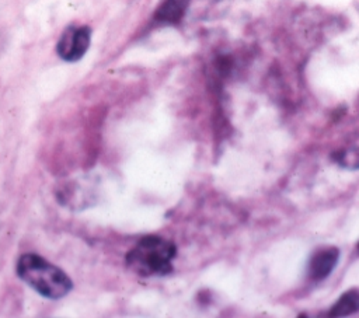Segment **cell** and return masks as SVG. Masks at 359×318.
<instances>
[{"label":"cell","instance_id":"6da1fadb","mask_svg":"<svg viewBox=\"0 0 359 318\" xmlns=\"http://www.w3.org/2000/svg\"><path fill=\"white\" fill-rule=\"evenodd\" d=\"M15 272L24 283L50 300L62 298L73 289L69 275L38 254H22L17 261Z\"/></svg>","mask_w":359,"mask_h":318},{"label":"cell","instance_id":"7a4b0ae2","mask_svg":"<svg viewBox=\"0 0 359 318\" xmlns=\"http://www.w3.org/2000/svg\"><path fill=\"white\" fill-rule=\"evenodd\" d=\"M175 256L174 242L160 235H146L126 254L125 262L139 276H165L172 272Z\"/></svg>","mask_w":359,"mask_h":318},{"label":"cell","instance_id":"3957f363","mask_svg":"<svg viewBox=\"0 0 359 318\" xmlns=\"http://www.w3.org/2000/svg\"><path fill=\"white\" fill-rule=\"evenodd\" d=\"M91 29L90 27H69L60 36L56 50L66 62H76L84 56L90 46Z\"/></svg>","mask_w":359,"mask_h":318},{"label":"cell","instance_id":"277c9868","mask_svg":"<svg viewBox=\"0 0 359 318\" xmlns=\"http://www.w3.org/2000/svg\"><path fill=\"white\" fill-rule=\"evenodd\" d=\"M339 251L335 247H325L317 249L309 262V275L314 280L325 279L338 262Z\"/></svg>","mask_w":359,"mask_h":318},{"label":"cell","instance_id":"5b68a950","mask_svg":"<svg viewBox=\"0 0 359 318\" xmlns=\"http://www.w3.org/2000/svg\"><path fill=\"white\" fill-rule=\"evenodd\" d=\"M191 0H161L154 11V21L177 24L182 20Z\"/></svg>","mask_w":359,"mask_h":318},{"label":"cell","instance_id":"8992f818","mask_svg":"<svg viewBox=\"0 0 359 318\" xmlns=\"http://www.w3.org/2000/svg\"><path fill=\"white\" fill-rule=\"evenodd\" d=\"M359 311V290L351 289L341 294L337 303L330 310V315L332 317H345Z\"/></svg>","mask_w":359,"mask_h":318},{"label":"cell","instance_id":"52a82bcc","mask_svg":"<svg viewBox=\"0 0 359 318\" xmlns=\"http://www.w3.org/2000/svg\"><path fill=\"white\" fill-rule=\"evenodd\" d=\"M335 154V161L339 165L346 168H359V148L352 147Z\"/></svg>","mask_w":359,"mask_h":318},{"label":"cell","instance_id":"ba28073f","mask_svg":"<svg viewBox=\"0 0 359 318\" xmlns=\"http://www.w3.org/2000/svg\"><path fill=\"white\" fill-rule=\"evenodd\" d=\"M358 248H359V244H358Z\"/></svg>","mask_w":359,"mask_h":318}]
</instances>
